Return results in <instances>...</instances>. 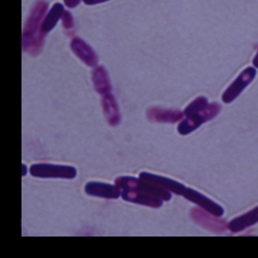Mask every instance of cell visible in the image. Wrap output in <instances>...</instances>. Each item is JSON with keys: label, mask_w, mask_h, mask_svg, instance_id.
Instances as JSON below:
<instances>
[{"label": "cell", "mask_w": 258, "mask_h": 258, "mask_svg": "<svg viewBox=\"0 0 258 258\" xmlns=\"http://www.w3.org/2000/svg\"><path fill=\"white\" fill-rule=\"evenodd\" d=\"M71 49L89 67H95L98 63V56L90 45L80 37H74L71 41Z\"/></svg>", "instance_id": "30bf717a"}, {"label": "cell", "mask_w": 258, "mask_h": 258, "mask_svg": "<svg viewBox=\"0 0 258 258\" xmlns=\"http://www.w3.org/2000/svg\"><path fill=\"white\" fill-rule=\"evenodd\" d=\"M115 185L121 190L124 201L153 209H159L163 202L171 199V192L160 186L133 176H120Z\"/></svg>", "instance_id": "6da1fadb"}, {"label": "cell", "mask_w": 258, "mask_h": 258, "mask_svg": "<svg viewBox=\"0 0 258 258\" xmlns=\"http://www.w3.org/2000/svg\"><path fill=\"white\" fill-rule=\"evenodd\" d=\"M209 100L205 97H199L192 101L188 104L186 109H184V115L186 114H191L193 112L199 111L202 109H205L207 106L209 105Z\"/></svg>", "instance_id": "2e32d148"}, {"label": "cell", "mask_w": 258, "mask_h": 258, "mask_svg": "<svg viewBox=\"0 0 258 258\" xmlns=\"http://www.w3.org/2000/svg\"><path fill=\"white\" fill-rule=\"evenodd\" d=\"M147 118L153 122L176 123L184 117V113L179 109H164L161 107H152L147 109Z\"/></svg>", "instance_id": "ba28073f"}, {"label": "cell", "mask_w": 258, "mask_h": 258, "mask_svg": "<svg viewBox=\"0 0 258 258\" xmlns=\"http://www.w3.org/2000/svg\"><path fill=\"white\" fill-rule=\"evenodd\" d=\"M190 216L195 222L212 232L221 233L228 229V224L226 223V220L219 219L220 217L205 211L204 209L195 208L190 211Z\"/></svg>", "instance_id": "8992f818"}, {"label": "cell", "mask_w": 258, "mask_h": 258, "mask_svg": "<svg viewBox=\"0 0 258 258\" xmlns=\"http://www.w3.org/2000/svg\"><path fill=\"white\" fill-rule=\"evenodd\" d=\"M256 76V68L248 67L241 72L234 81L229 85L222 94V102L231 103L237 99L239 95L249 86Z\"/></svg>", "instance_id": "5b68a950"}, {"label": "cell", "mask_w": 258, "mask_h": 258, "mask_svg": "<svg viewBox=\"0 0 258 258\" xmlns=\"http://www.w3.org/2000/svg\"><path fill=\"white\" fill-rule=\"evenodd\" d=\"M30 172L31 176L40 178L74 179L77 176L75 168L62 164H33Z\"/></svg>", "instance_id": "277c9868"}, {"label": "cell", "mask_w": 258, "mask_h": 258, "mask_svg": "<svg viewBox=\"0 0 258 258\" xmlns=\"http://www.w3.org/2000/svg\"><path fill=\"white\" fill-rule=\"evenodd\" d=\"M85 193L91 197L105 199H118L121 196V190L116 185L104 182H90L85 185Z\"/></svg>", "instance_id": "9c48e42d"}, {"label": "cell", "mask_w": 258, "mask_h": 258, "mask_svg": "<svg viewBox=\"0 0 258 258\" xmlns=\"http://www.w3.org/2000/svg\"><path fill=\"white\" fill-rule=\"evenodd\" d=\"M220 110L221 107L219 103H209L205 109L186 114L184 115V119H182L177 126V131L181 135H189L203 124L217 116L220 114Z\"/></svg>", "instance_id": "3957f363"}, {"label": "cell", "mask_w": 258, "mask_h": 258, "mask_svg": "<svg viewBox=\"0 0 258 258\" xmlns=\"http://www.w3.org/2000/svg\"><path fill=\"white\" fill-rule=\"evenodd\" d=\"M97 1H98V0H84V2H85L86 5H89V6L96 5V4H97Z\"/></svg>", "instance_id": "ffe728a7"}, {"label": "cell", "mask_w": 258, "mask_h": 258, "mask_svg": "<svg viewBox=\"0 0 258 258\" xmlns=\"http://www.w3.org/2000/svg\"><path fill=\"white\" fill-rule=\"evenodd\" d=\"M140 178L160 186L162 188H165V189L170 191L171 193H175L178 196H182L185 188H186L184 185L176 182L175 180L164 177V176L154 175V174L149 173V172H145V171L140 174Z\"/></svg>", "instance_id": "8fae6325"}, {"label": "cell", "mask_w": 258, "mask_h": 258, "mask_svg": "<svg viewBox=\"0 0 258 258\" xmlns=\"http://www.w3.org/2000/svg\"><path fill=\"white\" fill-rule=\"evenodd\" d=\"M62 24L66 30H70L73 29L74 26V21L73 16L71 14L70 12L64 11L63 15L61 17Z\"/></svg>", "instance_id": "e0dca14e"}, {"label": "cell", "mask_w": 258, "mask_h": 258, "mask_svg": "<svg viewBox=\"0 0 258 258\" xmlns=\"http://www.w3.org/2000/svg\"><path fill=\"white\" fill-rule=\"evenodd\" d=\"M64 6L61 4L56 3L53 5L52 9L50 10L41 24V32L47 35L56 26L59 18H61L64 13Z\"/></svg>", "instance_id": "9a60e30c"}, {"label": "cell", "mask_w": 258, "mask_h": 258, "mask_svg": "<svg viewBox=\"0 0 258 258\" xmlns=\"http://www.w3.org/2000/svg\"><path fill=\"white\" fill-rule=\"evenodd\" d=\"M80 1L81 0H64V3L69 8H75L80 3Z\"/></svg>", "instance_id": "ac0fdd59"}, {"label": "cell", "mask_w": 258, "mask_h": 258, "mask_svg": "<svg viewBox=\"0 0 258 258\" xmlns=\"http://www.w3.org/2000/svg\"><path fill=\"white\" fill-rule=\"evenodd\" d=\"M92 82L95 90L99 94L105 95L112 91V85L109 74L103 66H98L92 70Z\"/></svg>", "instance_id": "5bb4252c"}, {"label": "cell", "mask_w": 258, "mask_h": 258, "mask_svg": "<svg viewBox=\"0 0 258 258\" xmlns=\"http://www.w3.org/2000/svg\"><path fill=\"white\" fill-rule=\"evenodd\" d=\"M182 197L197 204L201 209H204L205 211L209 212L210 214H214L218 217L223 216L225 210L221 206L214 202L209 197H206L203 194L200 193L199 191L195 190L192 188H185Z\"/></svg>", "instance_id": "52a82bcc"}, {"label": "cell", "mask_w": 258, "mask_h": 258, "mask_svg": "<svg viewBox=\"0 0 258 258\" xmlns=\"http://www.w3.org/2000/svg\"><path fill=\"white\" fill-rule=\"evenodd\" d=\"M48 9L45 0L33 5L23 30V49L31 55H37L44 46L46 35L41 32V24Z\"/></svg>", "instance_id": "7a4b0ae2"}, {"label": "cell", "mask_w": 258, "mask_h": 258, "mask_svg": "<svg viewBox=\"0 0 258 258\" xmlns=\"http://www.w3.org/2000/svg\"><path fill=\"white\" fill-rule=\"evenodd\" d=\"M103 113L109 125L117 126L120 121V113L117 102L114 98V95L110 93L103 95L102 99Z\"/></svg>", "instance_id": "4fadbf2b"}, {"label": "cell", "mask_w": 258, "mask_h": 258, "mask_svg": "<svg viewBox=\"0 0 258 258\" xmlns=\"http://www.w3.org/2000/svg\"><path fill=\"white\" fill-rule=\"evenodd\" d=\"M105 1H108V0H98L97 4L103 3V2H105Z\"/></svg>", "instance_id": "44dd1931"}, {"label": "cell", "mask_w": 258, "mask_h": 258, "mask_svg": "<svg viewBox=\"0 0 258 258\" xmlns=\"http://www.w3.org/2000/svg\"><path fill=\"white\" fill-rule=\"evenodd\" d=\"M252 64L254 66V68L258 69V51L257 53H255V57H254V59L252 60Z\"/></svg>", "instance_id": "d6986e66"}, {"label": "cell", "mask_w": 258, "mask_h": 258, "mask_svg": "<svg viewBox=\"0 0 258 258\" xmlns=\"http://www.w3.org/2000/svg\"><path fill=\"white\" fill-rule=\"evenodd\" d=\"M258 223V206L230 221L228 229L232 232H240Z\"/></svg>", "instance_id": "7c38bea8"}]
</instances>
